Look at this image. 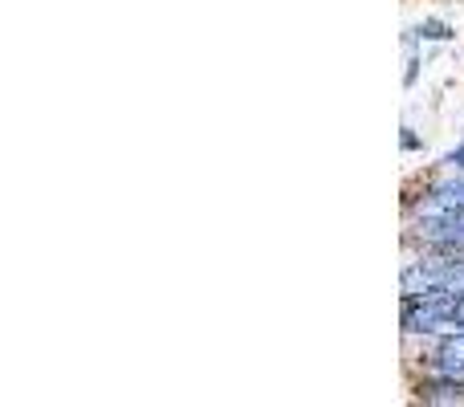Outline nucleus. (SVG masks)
<instances>
[{
  "mask_svg": "<svg viewBox=\"0 0 464 407\" xmlns=\"http://www.w3.org/2000/svg\"><path fill=\"white\" fill-rule=\"evenodd\" d=\"M440 168H449V171H464V139H460L457 147H452L449 155H444V160H440Z\"/></svg>",
  "mask_w": 464,
  "mask_h": 407,
  "instance_id": "4",
  "label": "nucleus"
},
{
  "mask_svg": "<svg viewBox=\"0 0 464 407\" xmlns=\"http://www.w3.org/2000/svg\"><path fill=\"white\" fill-rule=\"evenodd\" d=\"M424 367H428V375L464 379V330L428 334L424 338Z\"/></svg>",
  "mask_w": 464,
  "mask_h": 407,
  "instance_id": "1",
  "label": "nucleus"
},
{
  "mask_svg": "<svg viewBox=\"0 0 464 407\" xmlns=\"http://www.w3.org/2000/svg\"><path fill=\"white\" fill-rule=\"evenodd\" d=\"M403 147H408V151H420V139L411 135V127H403Z\"/></svg>",
  "mask_w": 464,
  "mask_h": 407,
  "instance_id": "5",
  "label": "nucleus"
},
{
  "mask_svg": "<svg viewBox=\"0 0 464 407\" xmlns=\"http://www.w3.org/2000/svg\"><path fill=\"white\" fill-rule=\"evenodd\" d=\"M416 400H424V403H464V379L428 375V379L416 383Z\"/></svg>",
  "mask_w": 464,
  "mask_h": 407,
  "instance_id": "2",
  "label": "nucleus"
},
{
  "mask_svg": "<svg viewBox=\"0 0 464 407\" xmlns=\"http://www.w3.org/2000/svg\"><path fill=\"white\" fill-rule=\"evenodd\" d=\"M411 37L416 41H452L457 37V29H452L449 21H440V16H424V21L411 29Z\"/></svg>",
  "mask_w": 464,
  "mask_h": 407,
  "instance_id": "3",
  "label": "nucleus"
}]
</instances>
